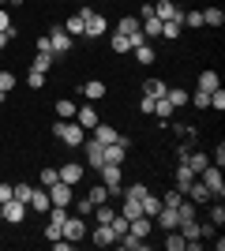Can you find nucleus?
Instances as JSON below:
<instances>
[{"label":"nucleus","instance_id":"10","mask_svg":"<svg viewBox=\"0 0 225 251\" xmlns=\"http://www.w3.org/2000/svg\"><path fill=\"white\" fill-rule=\"evenodd\" d=\"M72 184H64V180H56L53 188H49V202H53V206H72Z\"/></svg>","mask_w":225,"mask_h":251},{"label":"nucleus","instance_id":"38","mask_svg":"<svg viewBox=\"0 0 225 251\" xmlns=\"http://www.w3.org/2000/svg\"><path fill=\"white\" fill-rule=\"evenodd\" d=\"M90 214H94V218H98V225H109V221L117 218V210H109L105 202H101V206H94V210H90Z\"/></svg>","mask_w":225,"mask_h":251},{"label":"nucleus","instance_id":"14","mask_svg":"<svg viewBox=\"0 0 225 251\" xmlns=\"http://www.w3.org/2000/svg\"><path fill=\"white\" fill-rule=\"evenodd\" d=\"M75 124L83 127V131H94V127H98V109H94V105H83V109H75Z\"/></svg>","mask_w":225,"mask_h":251},{"label":"nucleus","instance_id":"3","mask_svg":"<svg viewBox=\"0 0 225 251\" xmlns=\"http://www.w3.org/2000/svg\"><path fill=\"white\" fill-rule=\"evenodd\" d=\"M199 180L206 184V191H210L214 199H222V195H225V176H222V165H206L203 173H199Z\"/></svg>","mask_w":225,"mask_h":251},{"label":"nucleus","instance_id":"40","mask_svg":"<svg viewBox=\"0 0 225 251\" xmlns=\"http://www.w3.org/2000/svg\"><path fill=\"white\" fill-rule=\"evenodd\" d=\"M109 229H113V236H117V240H120V236L128 232V218H124V214H117V218L109 221Z\"/></svg>","mask_w":225,"mask_h":251},{"label":"nucleus","instance_id":"9","mask_svg":"<svg viewBox=\"0 0 225 251\" xmlns=\"http://www.w3.org/2000/svg\"><path fill=\"white\" fill-rule=\"evenodd\" d=\"M49 206H53V202H49V188H42V184H38V188H30V199H26V210L49 214Z\"/></svg>","mask_w":225,"mask_h":251},{"label":"nucleus","instance_id":"48","mask_svg":"<svg viewBox=\"0 0 225 251\" xmlns=\"http://www.w3.org/2000/svg\"><path fill=\"white\" fill-rule=\"evenodd\" d=\"M11 199L26 202V199H30V184H11Z\"/></svg>","mask_w":225,"mask_h":251},{"label":"nucleus","instance_id":"20","mask_svg":"<svg viewBox=\"0 0 225 251\" xmlns=\"http://www.w3.org/2000/svg\"><path fill=\"white\" fill-rule=\"evenodd\" d=\"M79 94H83L86 101H101V98H105V83H101V79H90V83L79 86Z\"/></svg>","mask_w":225,"mask_h":251},{"label":"nucleus","instance_id":"30","mask_svg":"<svg viewBox=\"0 0 225 251\" xmlns=\"http://www.w3.org/2000/svg\"><path fill=\"white\" fill-rule=\"evenodd\" d=\"M75 109H79V105H75L72 98H60V101H56V116H60V120H75Z\"/></svg>","mask_w":225,"mask_h":251},{"label":"nucleus","instance_id":"57","mask_svg":"<svg viewBox=\"0 0 225 251\" xmlns=\"http://www.w3.org/2000/svg\"><path fill=\"white\" fill-rule=\"evenodd\" d=\"M23 0H4V8H19Z\"/></svg>","mask_w":225,"mask_h":251},{"label":"nucleus","instance_id":"23","mask_svg":"<svg viewBox=\"0 0 225 251\" xmlns=\"http://www.w3.org/2000/svg\"><path fill=\"white\" fill-rule=\"evenodd\" d=\"M143 94H150V98H165V94H169V83H165V79H147V83H143Z\"/></svg>","mask_w":225,"mask_h":251},{"label":"nucleus","instance_id":"58","mask_svg":"<svg viewBox=\"0 0 225 251\" xmlns=\"http://www.w3.org/2000/svg\"><path fill=\"white\" fill-rule=\"evenodd\" d=\"M11 42V38H8V34H4V30H0V49H4V45H8Z\"/></svg>","mask_w":225,"mask_h":251},{"label":"nucleus","instance_id":"4","mask_svg":"<svg viewBox=\"0 0 225 251\" xmlns=\"http://www.w3.org/2000/svg\"><path fill=\"white\" fill-rule=\"evenodd\" d=\"M60 236H64V240H83L86 236V218H79V214H68L64 218V225H60Z\"/></svg>","mask_w":225,"mask_h":251},{"label":"nucleus","instance_id":"42","mask_svg":"<svg viewBox=\"0 0 225 251\" xmlns=\"http://www.w3.org/2000/svg\"><path fill=\"white\" fill-rule=\"evenodd\" d=\"M109 49H113V52H131V45H128L124 34H113V38H109Z\"/></svg>","mask_w":225,"mask_h":251},{"label":"nucleus","instance_id":"35","mask_svg":"<svg viewBox=\"0 0 225 251\" xmlns=\"http://www.w3.org/2000/svg\"><path fill=\"white\" fill-rule=\"evenodd\" d=\"M53 60H56L53 52H34V68H38V72H45V75H49V68H53Z\"/></svg>","mask_w":225,"mask_h":251},{"label":"nucleus","instance_id":"60","mask_svg":"<svg viewBox=\"0 0 225 251\" xmlns=\"http://www.w3.org/2000/svg\"><path fill=\"white\" fill-rule=\"evenodd\" d=\"M0 221H4V206H0Z\"/></svg>","mask_w":225,"mask_h":251},{"label":"nucleus","instance_id":"19","mask_svg":"<svg viewBox=\"0 0 225 251\" xmlns=\"http://www.w3.org/2000/svg\"><path fill=\"white\" fill-rule=\"evenodd\" d=\"M23 218H26V202H19V199H8V202H4V221L19 225Z\"/></svg>","mask_w":225,"mask_h":251},{"label":"nucleus","instance_id":"7","mask_svg":"<svg viewBox=\"0 0 225 251\" xmlns=\"http://www.w3.org/2000/svg\"><path fill=\"white\" fill-rule=\"evenodd\" d=\"M184 165L192 169L195 176H199V173H203L206 165H210V154H206V150H195V147H188L184 150Z\"/></svg>","mask_w":225,"mask_h":251},{"label":"nucleus","instance_id":"24","mask_svg":"<svg viewBox=\"0 0 225 251\" xmlns=\"http://www.w3.org/2000/svg\"><path fill=\"white\" fill-rule=\"evenodd\" d=\"M90 240H94L98 248H109V244H117V236H113V229H109V225H98V229L90 232Z\"/></svg>","mask_w":225,"mask_h":251},{"label":"nucleus","instance_id":"34","mask_svg":"<svg viewBox=\"0 0 225 251\" xmlns=\"http://www.w3.org/2000/svg\"><path fill=\"white\" fill-rule=\"evenodd\" d=\"M225 23V11L222 8H206L203 11V26H222Z\"/></svg>","mask_w":225,"mask_h":251},{"label":"nucleus","instance_id":"52","mask_svg":"<svg viewBox=\"0 0 225 251\" xmlns=\"http://www.w3.org/2000/svg\"><path fill=\"white\" fill-rule=\"evenodd\" d=\"M180 199H184V195L173 188V191H165V195H161V206H180Z\"/></svg>","mask_w":225,"mask_h":251},{"label":"nucleus","instance_id":"6","mask_svg":"<svg viewBox=\"0 0 225 251\" xmlns=\"http://www.w3.org/2000/svg\"><path fill=\"white\" fill-rule=\"evenodd\" d=\"M101 173V184H105L113 195H120V180H124V165H113V161H105V165L98 169Z\"/></svg>","mask_w":225,"mask_h":251},{"label":"nucleus","instance_id":"5","mask_svg":"<svg viewBox=\"0 0 225 251\" xmlns=\"http://www.w3.org/2000/svg\"><path fill=\"white\" fill-rule=\"evenodd\" d=\"M83 15H86V30H83V38H101V34L109 30V19L101 15V11H90V8H83Z\"/></svg>","mask_w":225,"mask_h":251},{"label":"nucleus","instance_id":"47","mask_svg":"<svg viewBox=\"0 0 225 251\" xmlns=\"http://www.w3.org/2000/svg\"><path fill=\"white\" fill-rule=\"evenodd\" d=\"M154 105H158V98L143 94V98H139V113H143V116H154Z\"/></svg>","mask_w":225,"mask_h":251},{"label":"nucleus","instance_id":"37","mask_svg":"<svg viewBox=\"0 0 225 251\" xmlns=\"http://www.w3.org/2000/svg\"><path fill=\"white\" fill-rule=\"evenodd\" d=\"M184 244H188V240H184V236H180L176 229H169V232H165V248H169V251H184Z\"/></svg>","mask_w":225,"mask_h":251},{"label":"nucleus","instance_id":"13","mask_svg":"<svg viewBox=\"0 0 225 251\" xmlns=\"http://www.w3.org/2000/svg\"><path fill=\"white\" fill-rule=\"evenodd\" d=\"M128 232H131V236H139V240H147L150 232H154V218H147V214L131 218V221H128Z\"/></svg>","mask_w":225,"mask_h":251},{"label":"nucleus","instance_id":"17","mask_svg":"<svg viewBox=\"0 0 225 251\" xmlns=\"http://www.w3.org/2000/svg\"><path fill=\"white\" fill-rule=\"evenodd\" d=\"M150 8H154V15H158L161 23H165V19H180V15H184V11L176 8V4H173V0H154V4H150Z\"/></svg>","mask_w":225,"mask_h":251},{"label":"nucleus","instance_id":"45","mask_svg":"<svg viewBox=\"0 0 225 251\" xmlns=\"http://www.w3.org/2000/svg\"><path fill=\"white\" fill-rule=\"evenodd\" d=\"M0 30L8 34V38H15V26H11V15H8V8L0 4Z\"/></svg>","mask_w":225,"mask_h":251},{"label":"nucleus","instance_id":"8","mask_svg":"<svg viewBox=\"0 0 225 251\" xmlns=\"http://www.w3.org/2000/svg\"><path fill=\"white\" fill-rule=\"evenodd\" d=\"M128 150H131L128 135H120L117 143H109V147H105V161H113V165H124V157H128Z\"/></svg>","mask_w":225,"mask_h":251},{"label":"nucleus","instance_id":"53","mask_svg":"<svg viewBox=\"0 0 225 251\" xmlns=\"http://www.w3.org/2000/svg\"><path fill=\"white\" fill-rule=\"evenodd\" d=\"M0 90H4V94L15 90V75H11V72H0Z\"/></svg>","mask_w":225,"mask_h":251},{"label":"nucleus","instance_id":"55","mask_svg":"<svg viewBox=\"0 0 225 251\" xmlns=\"http://www.w3.org/2000/svg\"><path fill=\"white\" fill-rule=\"evenodd\" d=\"M210 165H225V147H222V143H218V150L210 154Z\"/></svg>","mask_w":225,"mask_h":251},{"label":"nucleus","instance_id":"32","mask_svg":"<svg viewBox=\"0 0 225 251\" xmlns=\"http://www.w3.org/2000/svg\"><path fill=\"white\" fill-rule=\"evenodd\" d=\"M173 127V135L176 139H184V143H195V135H199V131H195L192 124H169Z\"/></svg>","mask_w":225,"mask_h":251},{"label":"nucleus","instance_id":"36","mask_svg":"<svg viewBox=\"0 0 225 251\" xmlns=\"http://www.w3.org/2000/svg\"><path fill=\"white\" fill-rule=\"evenodd\" d=\"M165 98H169L173 109H184V105H188V90H176V86H169V94H165Z\"/></svg>","mask_w":225,"mask_h":251},{"label":"nucleus","instance_id":"12","mask_svg":"<svg viewBox=\"0 0 225 251\" xmlns=\"http://www.w3.org/2000/svg\"><path fill=\"white\" fill-rule=\"evenodd\" d=\"M56 176L64 180V184H72V188H75V184L83 180V161H64V165L56 169Z\"/></svg>","mask_w":225,"mask_h":251},{"label":"nucleus","instance_id":"1","mask_svg":"<svg viewBox=\"0 0 225 251\" xmlns=\"http://www.w3.org/2000/svg\"><path fill=\"white\" fill-rule=\"evenodd\" d=\"M53 139H56V143H64V147H83L86 131L75 124V120H56V124H53Z\"/></svg>","mask_w":225,"mask_h":251},{"label":"nucleus","instance_id":"51","mask_svg":"<svg viewBox=\"0 0 225 251\" xmlns=\"http://www.w3.org/2000/svg\"><path fill=\"white\" fill-rule=\"evenodd\" d=\"M210 221H214L218 229L225 225V206H222V199H218V206H210Z\"/></svg>","mask_w":225,"mask_h":251},{"label":"nucleus","instance_id":"21","mask_svg":"<svg viewBox=\"0 0 225 251\" xmlns=\"http://www.w3.org/2000/svg\"><path fill=\"white\" fill-rule=\"evenodd\" d=\"M154 116H158V127H165L173 116H176V109L169 105V98H158V105H154Z\"/></svg>","mask_w":225,"mask_h":251},{"label":"nucleus","instance_id":"11","mask_svg":"<svg viewBox=\"0 0 225 251\" xmlns=\"http://www.w3.org/2000/svg\"><path fill=\"white\" fill-rule=\"evenodd\" d=\"M184 195H188V199H192L195 206H206V202H214V195H210V191H206V184H203V180H199V176L192 180V188L184 191Z\"/></svg>","mask_w":225,"mask_h":251},{"label":"nucleus","instance_id":"61","mask_svg":"<svg viewBox=\"0 0 225 251\" xmlns=\"http://www.w3.org/2000/svg\"><path fill=\"white\" fill-rule=\"evenodd\" d=\"M143 4H154V0H143Z\"/></svg>","mask_w":225,"mask_h":251},{"label":"nucleus","instance_id":"44","mask_svg":"<svg viewBox=\"0 0 225 251\" xmlns=\"http://www.w3.org/2000/svg\"><path fill=\"white\" fill-rule=\"evenodd\" d=\"M184 26H192V30H199L203 26V11H188V15H180Z\"/></svg>","mask_w":225,"mask_h":251},{"label":"nucleus","instance_id":"54","mask_svg":"<svg viewBox=\"0 0 225 251\" xmlns=\"http://www.w3.org/2000/svg\"><path fill=\"white\" fill-rule=\"evenodd\" d=\"M147 191H150L147 184H131V188L124 191V195H131V199H143V195H147Z\"/></svg>","mask_w":225,"mask_h":251},{"label":"nucleus","instance_id":"22","mask_svg":"<svg viewBox=\"0 0 225 251\" xmlns=\"http://www.w3.org/2000/svg\"><path fill=\"white\" fill-rule=\"evenodd\" d=\"M180 34H184V23H180V19H165V23H161V34H158V38H165V42H176Z\"/></svg>","mask_w":225,"mask_h":251},{"label":"nucleus","instance_id":"16","mask_svg":"<svg viewBox=\"0 0 225 251\" xmlns=\"http://www.w3.org/2000/svg\"><path fill=\"white\" fill-rule=\"evenodd\" d=\"M90 139H94V143H101V147H109V143H117V139H120V131H117L113 124H101V120H98V127L90 131Z\"/></svg>","mask_w":225,"mask_h":251},{"label":"nucleus","instance_id":"56","mask_svg":"<svg viewBox=\"0 0 225 251\" xmlns=\"http://www.w3.org/2000/svg\"><path fill=\"white\" fill-rule=\"evenodd\" d=\"M8 199H11V184H0V206H4Z\"/></svg>","mask_w":225,"mask_h":251},{"label":"nucleus","instance_id":"31","mask_svg":"<svg viewBox=\"0 0 225 251\" xmlns=\"http://www.w3.org/2000/svg\"><path fill=\"white\" fill-rule=\"evenodd\" d=\"M117 214H124V218H139V214H143V206H139V199H131V195H124V206H120L117 210Z\"/></svg>","mask_w":225,"mask_h":251},{"label":"nucleus","instance_id":"46","mask_svg":"<svg viewBox=\"0 0 225 251\" xmlns=\"http://www.w3.org/2000/svg\"><path fill=\"white\" fill-rule=\"evenodd\" d=\"M188 98H192L195 109H210V94H206V90H195V94H188Z\"/></svg>","mask_w":225,"mask_h":251},{"label":"nucleus","instance_id":"49","mask_svg":"<svg viewBox=\"0 0 225 251\" xmlns=\"http://www.w3.org/2000/svg\"><path fill=\"white\" fill-rule=\"evenodd\" d=\"M218 236V225L214 221H203V225H199V240H214Z\"/></svg>","mask_w":225,"mask_h":251},{"label":"nucleus","instance_id":"29","mask_svg":"<svg viewBox=\"0 0 225 251\" xmlns=\"http://www.w3.org/2000/svg\"><path fill=\"white\" fill-rule=\"evenodd\" d=\"M218 86H222L218 72H210V68H206V72H199V90H206V94H210V90H218Z\"/></svg>","mask_w":225,"mask_h":251},{"label":"nucleus","instance_id":"15","mask_svg":"<svg viewBox=\"0 0 225 251\" xmlns=\"http://www.w3.org/2000/svg\"><path fill=\"white\" fill-rule=\"evenodd\" d=\"M83 150H86V165H90V169H101V165H105V147H101V143L90 139V143H83Z\"/></svg>","mask_w":225,"mask_h":251},{"label":"nucleus","instance_id":"28","mask_svg":"<svg viewBox=\"0 0 225 251\" xmlns=\"http://www.w3.org/2000/svg\"><path fill=\"white\" fill-rule=\"evenodd\" d=\"M86 199L94 202V206H101V202H109V199H113V191H109L105 184H94V188L86 191Z\"/></svg>","mask_w":225,"mask_h":251},{"label":"nucleus","instance_id":"2","mask_svg":"<svg viewBox=\"0 0 225 251\" xmlns=\"http://www.w3.org/2000/svg\"><path fill=\"white\" fill-rule=\"evenodd\" d=\"M45 38H49V52H53V56H68V52L75 49V38L64 30V26H53Z\"/></svg>","mask_w":225,"mask_h":251},{"label":"nucleus","instance_id":"39","mask_svg":"<svg viewBox=\"0 0 225 251\" xmlns=\"http://www.w3.org/2000/svg\"><path fill=\"white\" fill-rule=\"evenodd\" d=\"M72 210L79 214V218H90V210H94V202H90V199L83 195V199H72Z\"/></svg>","mask_w":225,"mask_h":251},{"label":"nucleus","instance_id":"33","mask_svg":"<svg viewBox=\"0 0 225 251\" xmlns=\"http://www.w3.org/2000/svg\"><path fill=\"white\" fill-rule=\"evenodd\" d=\"M120 248H124V251H143V248H147V240H139V236H131V232H124V236H120Z\"/></svg>","mask_w":225,"mask_h":251},{"label":"nucleus","instance_id":"59","mask_svg":"<svg viewBox=\"0 0 225 251\" xmlns=\"http://www.w3.org/2000/svg\"><path fill=\"white\" fill-rule=\"evenodd\" d=\"M0 101H8V94H4V90H0Z\"/></svg>","mask_w":225,"mask_h":251},{"label":"nucleus","instance_id":"25","mask_svg":"<svg viewBox=\"0 0 225 251\" xmlns=\"http://www.w3.org/2000/svg\"><path fill=\"white\" fill-rule=\"evenodd\" d=\"M64 30L72 34V38H83V30H86V15H83V11H75L72 19L64 23Z\"/></svg>","mask_w":225,"mask_h":251},{"label":"nucleus","instance_id":"41","mask_svg":"<svg viewBox=\"0 0 225 251\" xmlns=\"http://www.w3.org/2000/svg\"><path fill=\"white\" fill-rule=\"evenodd\" d=\"M56 180H60V176H56V169H49V165H45L42 173H38V184H42V188H53Z\"/></svg>","mask_w":225,"mask_h":251},{"label":"nucleus","instance_id":"50","mask_svg":"<svg viewBox=\"0 0 225 251\" xmlns=\"http://www.w3.org/2000/svg\"><path fill=\"white\" fill-rule=\"evenodd\" d=\"M210 109H218V113L225 109V90H222V86H218V90H210Z\"/></svg>","mask_w":225,"mask_h":251},{"label":"nucleus","instance_id":"27","mask_svg":"<svg viewBox=\"0 0 225 251\" xmlns=\"http://www.w3.org/2000/svg\"><path fill=\"white\" fill-rule=\"evenodd\" d=\"M139 206H143V214H147V218H154V214H158V210H161V195H154V191H147V195H143V199H139Z\"/></svg>","mask_w":225,"mask_h":251},{"label":"nucleus","instance_id":"43","mask_svg":"<svg viewBox=\"0 0 225 251\" xmlns=\"http://www.w3.org/2000/svg\"><path fill=\"white\" fill-rule=\"evenodd\" d=\"M26 86H30V90H42V86H45V72L30 68V75H26Z\"/></svg>","mask_w":225,"mask_h":251},{"label":"nucleus","instance_id":"18","mask_svg":"<svg viewBox=\"0 0 225 251\" xmlns=\"http://www.w3.org/2000/svg\"><path fill=\"white\" fill-rule=\"evenodd\" d=\"M192 180H195V173H192L188 165H184V161H176V173H173V184H176V191H180V195H184L188 188H192Z\"/></svg>","mask_w":225,"mask_h":251},{"label":"nucleus","instance_id":"26","mask_svg":"<svg viewBox=\"0 0 225 251\" xmlns=\"http://www.w3.org/2000/svg\"><path fill=\"white\" fill-rule=\"evenodd\" d=\"M131 52H135V60H139V64H154V60H158V52H154V42H143V45H135Z\"/></svg>","mask_w":225,"mask_h":251}]
</instances>
